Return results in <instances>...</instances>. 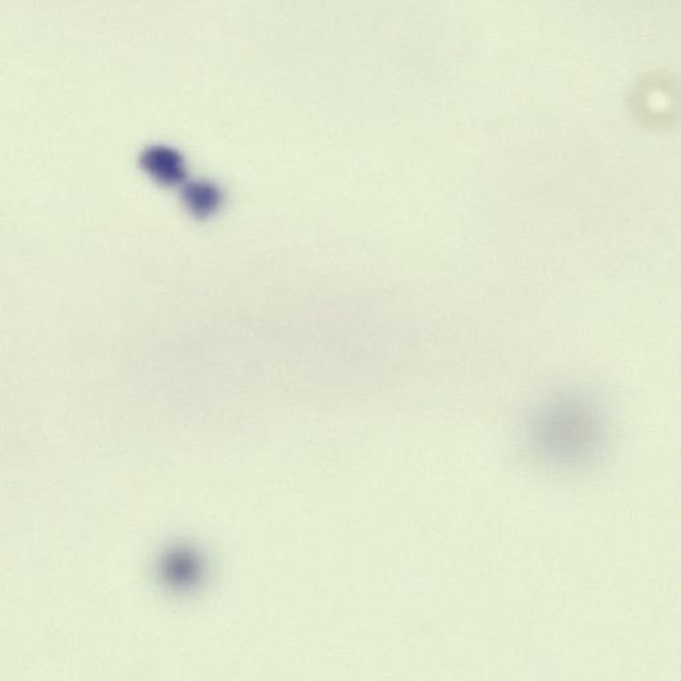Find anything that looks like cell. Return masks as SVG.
Returning a JSON list of instances; mask_svg holds the SVG:
<instances>
[{"label": "cell", "mask_w": 681, "mask_h": 681, "mask_svg": "<svg viewBox=\"0 0 681 681\" xmlns=\"http://www.w3.org/2000/svg\"><path fill=\"white\" fill-rule=\"evenodd\" d=\"M534 451L557 468H585L606 450L605 415L582 394L557 395L538 406L528 424Z\"/></svg>", "instance_id": "obj_1"}, {"label": "cell", "mask_w": 681, "mask_h": 681, "mask_svg": "<svg viewBox=\"0 0 681 681\" xmlns=\"http://www.w3.org/2000/svg\"><path fill=\"white\" fill-rule=\"evenodd\" d=\"M142 166L158 182L175 185L185 178L182 157L175 150L165 146H153L142 154Z\"/></svg>", "instance_id": "obj_2"}, {"label": "cell", "mask_w": 681, "mask_h": 681, "mask_svg": "<svg viewBox=\"0 0 681 681\" xmlns=\"http://www.w3.org/2000/svg\"><path fill=\"white\" fill-rule=\"evenodd\" d=\"M186 201L191 210L198 215H207L219 205V194L210 185H191L187 187Z\"/></svg>", "instance_id": "obj_3"}]
</instances>
